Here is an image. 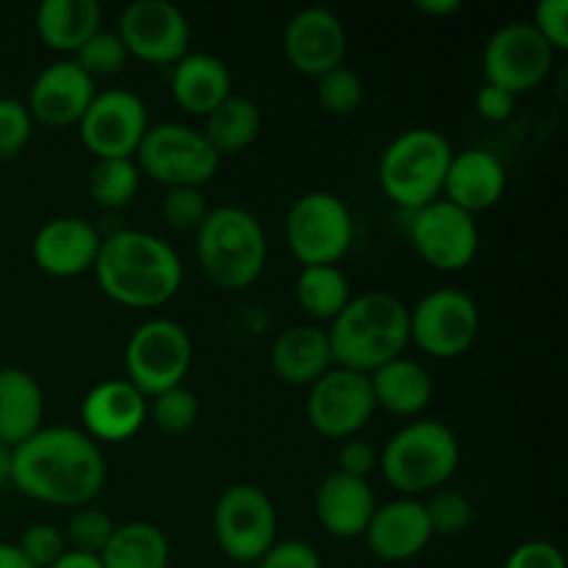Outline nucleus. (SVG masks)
<instances>
[{"mask_svg":"<svg viewBox=\"0 0 568 568\" xmlns=\"http://www.w3.org/2000/svg\"><path fill=\"white\" fill-rule=\"evenodd\" d=\"M427 521H430L433 536L453 538L460 536L466 527L475 519V508H471L469 497L458 488H438L430 494V499L425 503Z\"/></svg>","mask_w":568,"mask_h":568,"instance_id":"nucleus-36","label":"nucleus"},{"mask_svg":"<svg viewBox=\"0 0 568 568\" xmlns=\"http://www.w3.org/2000/svg\"><path fill=\"white\" fill-rule=\"evenodd\" d=\"M92 272L105 297L128 308H161L183 283L181 255L164 239L133 227L103 236Z\"/></svg>","mask_w":568,"mask_h":568,"instance_id":"nucleus-2","label":"nucleus"},{"mask_svg":"<svg viewBox=\"0 0 568 568\" xmlns=\"http://www.w3.org/2000/svg\"><path fill=\"white\" fill-rule=\"evenodd\" d=\"M503 568H566V560L555 544L525 541L508 555Z\"/></svg>","mask_w":568,"mask_h":568,"instance_id":"nucleus-43","label":"nucleus"},{"mask_svg":"<svg viewBox=\"0 0 568 568\" xmlns=\"http://www.w3.org/2000/svg\"><path fill=\"white\" fill-rule=\"evenodd\" d=\"M261 125H264V116H261L258 103L244 94H231L205 116L203 136L222 159V155H236L255 144V139L261 136Z\"/></svg>","mask_w":568,"mask_h":568,"instance_id":"nucleus-29","label":"nucleus"},{"mask_svg":"<svg viewBox=\"0 0 568 568\" xmlns=\"http://www.w3.org/2000/svg\"><path fill=\"white\" fill-rule=\"evenodd\" d=\"M0 568H33V566L28 564V558L20 552L17 544L0 541Z\"/></svg>","mask_w":568,"mask_h":568,"instance_id":"nucleus-48","label":"nucleus"},{"mask_svg":"<svg viewBox=\"0 0 568 568\" xmlns=\"http://www.w3.org/2000/svg\"><path fill=\"white\" fill-rule=\"evenodd\" d=\"M294 297L311 320L333 322L353 300V286L338 266H303L294 283Z\"/></svg>","mask_w":568,"mask_h":568,"instance_id":"nucleus-31","label":"nucleus"},{"mask_svg":"<svg viewBox=\"0 0 568 568\" xmlns=\"http://www.w3.org/2000/svg\"><path fill=\"white\" fill-rule=\"evenodd\" d=\"M11 486L33 503L78 510L103 491V449L78 427H42L14 447Z\"/></svg>","mask_w":568,"mask_h":568,"instance_id":"nucleus-1","label":"nucleus"},{"mask_svg":"<svg viewBox=\"0 0 568 568\" xmlns=\"http://www.w3.org/2000/svg\"><path fill=\"white\" fill-rule=\"evenodd\" d=\"M372 397L375 408H383L386 414L414 419L430 405L433 399V377L419 361L399 358L388 361L386 366L375 369L369 375Z\"/></svg>","mask_w":568,"mask_h":568,"instance_id":"nucleus-27","label":"nucleus"},{"mask_svg":"<svg viewBox=\"0 0 568 568\" xmlns=\"http://www.w3.org/2000/svg\"><path fill=\"white\" fill-rule=\"evenodd\" d=\"M194 347L186 327L175 320L155 316L142 322L125 342V381L144 397L183 386L192 369Z\"/></svg>","mask_w":568,"mask_h":568,"instance_id":"nucleus-7","label":"nucleus"},{"mask_svg":"<svg viewBox=\"0 0 568 568\" xmlns=\"http://www.w3.org/2000/svg\"><path fill=\"white\" fill-rule=\"evenodd\" d=\"M364 81L355 70H349L347 64L336 67V70L325 72L322 78H316V103L325 114L331 116H349L361 109L364 103Z\"/></svg>","mask_w":568,"mask_h":568,"instance_id":"nucleus-33","label":"nucleus"},{"mask_svg":"<svg viewBox=\"0 0 568 568\" xmlns=\"http://www.w3.org/2000/svg\"><path fill=\"white\" fill-rule=\"evenodd\" d=\"M209 214L211 209L203 189H194V186L166 189L164 200H161V216H164V222L172 227V231L197 233Z\"/></svg>","mask_w":568,"mask_h":568,"instance_id":"nucleus-38","label":"nucleus"},{"mask_svg":"<svg viewBox=\"0 0 568 568\" xmlns=\"http://www.w3.org/2000/svg\"><path fill=\"white\" fill-rule=\"evenodd\" d=\"M414 6L427 17H449L460 11V0H416Z\"/></svg>","mask_w":568,"mask_h":568,"instance_id":"nucleus-47","label":"nucleus"},{"mask_svg":"<svg viewBox=\"0 0 568 568\" xmlns=\"http://www.w3.org/2000/svg\"><path fill=\"white\" fill-rule=\"evenodd\" d=\"M116 525L105 510L92 508V505H83V508L72 510L70 525H67L64 541L67 549H75V552L98 555L105 549V544L114 536Z\"/></svg>","mask_w":568,"mask_h":568,"instance_id":"nucleus-37","label":"nucleus"},{"mask_svg":"<svg viewBox=\"0 0 568 568\" xmlns=\"http://www.w3.org/2000/svg\"><path fill=\"white\" fill-rule=\"evenodd\" d=\"M103 568H166L170 566V541L150 521L116 525L114 536L100 552Z\"/></svg>","mask_w":568,"mask_h":568,"instance_id":"nucleus-30","label":"nucleus"},{"mask_svg":"<svg viewBox=\"0 0 568 568\" xmlns=\"http://www.w3.org/2000/svg\"><path fill=\"white\" fill-rule=\"evenodd\" d=\"M258 568H322V558L308 541H275L266 549L264 558L255 564Z\"/></svg>","mask_w":568,"mask_h":568,"instance_id":"nucleus-42","label":"nucleus"},{"mask_svg":"<svg viewBox=\"0 0 568 568\" xmlns=\"http://www.w3.org/2000/svg\"><path fill=\"white\" fill-rule=\"evenodd\" d=\"M283 53L288 64L308 78H322L347 59L344 22L322 6H308L292 14L283 31Z\"/></svg>","mask_w":568,"mask_h":568,"instance_id":"nucleus-17","label":"nucleus"},{"mask_svg":"<svg viewBox=\"0 0 568 568\" xmlns=\"http://www.w3.org/2000/svg\"><path fill=\"white\" fill-rule=\"evenodd\" d=\"M458 466V436L453 427L436 419H416L405 425L388 438L383 453L377 455V469L383 480L408 499L447 488Z\"/></svg>","mask_w":568,"mask_h":568,"instance_id":"nucleus-4","label":"nucleus"},{"mask_svg":"<svg viewBox=\"0 0 568 568\" xmlns=\"http://www.w3.org/2000/svg\"><path fill=\"white\" fill-rule=\"evenodd\" d=\"M17 547H20V552L26 555L28 564L33 568H50L67 552L64 532L53 525H44V521L26 527Z\"/></svg>","mask_w":568,"mask_h":568,"instance_id":"nucleus-40","label":"nucleus"},{"mask_svg":"<svg viewBox=\"0 0 568 568\" xmlns=\"http://www.w3.org/2000/svg\"><path fill=\"white\" fill-rule=\"evenodd\" d=\"M150 128L148 105L131 89H105L78 122L81 142L94 161L133 159Z\"/></svg>","mask_w":568,"mask_h":568,"instance_id":"nucleus-14","label":"nucleus"},{"mask_svg":"<svg viewBox=\"0 0 568 568\" xmlns=\"http://www.w3.org/2000/svg\"><path fill=\"white\" fill-rule=\"evenodd\" d=\"M530 26L555 53H564L568 50V0H541L532 11Z\"/></svg>","mask_w":568,"mask_h":568,"instance_id":"nucleus-41","label":"nucleus"},{"mask_svg":"<svg viewBox=\"0 0 568 568\" xmlns=\"http://www.w3.org/2000/svg\"><path fill=\"white\" fill-rule=\"evenodd\" d=\"M214 538L236 564H258L277 541V510L264 488L236 483L214 505Z\"/></svg>","mask_w":568,"mask_h":568,"instance_id":"nucleus-10","label":"nucleus"},{"mask_svg":"<svg viewBox=\"0 0 568 568\" xmlns=\"http://www.w3.org/2000/svg\"><path fill=\"white\" fill-rule=\"evenodd\" d=\"M453 144L436 128H410L388 142L377 164L383 194L405 211H419L442 197Z\"/></svg>","mask_w":568,"mask_h":568,"instance_id":"nucleus-6","label":"nucleus"},{"mask_svg":"<svg viewBox=\"0 0 568 568\" xmlns=\"http://www.w3.org/2000/svg\"><path fill=\"white\" fill-rule=\"evenodd\" d=\"M270 366L277 381L311 388L327 369H333L327 331L320 325H294L283 331L270 349Z\"/></svg>","mask_w":568,"mask_h":568,"instance_id":"nucleus-24","label":"nucleus"},{"mask_svg":"<svg viewBox=\"0 0 568 568\" xmlns=\"http://www.w3.org/2000/svg\"><path fill=\"white\" fill-rule=\"evenodd\" d=\"M480 325V308L460 288H433L410 308V342L438 361L469 353Z\"/></svg>","mask_w":568,"mask_h":568,"instance_id":"nucleus-11","label":"nucleus"},{"mask_svg":"<svg viewBox=\"0 0 568 568\" xmlns=\"http://www.w3.org/2000/svg\"><path fill=\"white\" fill-rule=\"evenodd\" d=\"M377 508L369 480L331 471L314 494V514L333 538H361Z\"/></svg>","mask_w":568,"mask_h":568,"instance_id":"nucleus-23","label":"nucleus"},{"mask_svg":"<svg viewBox=\"0 0 568 568\" xmlns=\"http://www.w3.org/2000/svg\"><path fill=\"white\" fill-rule=\"evenodd\" d=\"M139 172L133 159H100L89 172V197L103 211H122L139 192Z\"/></svg>","mask_w":568,"mask_h":568,"instance_id":"nucleus-32","label":"nucleus"},{"mask_svg":"<svg viewBox=\"0 0 568 568\" xmlns=\"http://www.w3.org/2000/svg\"><path fill=\"white\" fill-rule=\"evenodd\" d=\"M11 460H14V449L0 444V488L11 486Z\"/></svg>","mask_w":568,"mask_h":568,"instance_id":"nucleus-49","label":"nucleus"},{"mask_svg":"<svg viewBox=\"0 0 568 568\" xmlns=\"http://www.w3.org/2000/svg\"><path fill=\"white\" fill-rule=\"evenodd\" d=\"M128 55L155 67H172L189 53L192 28L186 14L170 0H136L116 26Z\"/></svg>","mask_w":568,"mask_h":568,"instance_id":"nucleus-16","label":"nucleus"},{"mask_svg":"<svg viewBox=\"0 0 568 568\" xmlns=\"http://www.w3.org/2000/svg\"><path fill=\"white\" fill-rule=\"evenodd\" d=\"M347 203L331 192H305L286 214V244L303 266H336L353 247Z\"/></svg>","mask_w":568,"mask_h":568,"instance_id":"nucleus-9","label":"nucleus"},{"mask_svg":"<svg viewBox=\"0 0 568 568\" xmlns=\"http://www.w3.org/2000/svg\"><path fill=\"white\" fill-rule=\"evenodd\" d=\"M270 255L258 216L239 205L211 209L197 231V261L222 292H244L261 277Z\"/></svg>","mask_w":568,"mask_h":568,"instance_id":"nucleus-5","label":"nucleus"},{"mask_svg":"<svg viewBox=\"0 0 568 568\" xmlns=\"http://www.w3.org/2000/svg\"><path fill=\"white\" fill-rule=\"evenodd\" d=\"M81 422L94 444L128 442L148 422V397L125 377H111L83 397Z\"/></svg>","mask_w":568,"mask_h":568,"instance_id":"nucleus-20","label":"nucleus"},{"mask_svg":"<svg viewBox=\"0 0 568 568\" xmlns=\"http://www.w3.org/2000/svg\"><path fill=\"white\" fill-rule=\"evenodd\" d=\"M100 244L103 236L92 222L81 216H55L44 222L33 236L31 258L39 272L67 281L94 270Z\"/></svg>","mask_w":568,"mask_h":568,"instance_id":"nucleus-18","label":"nucleus"},{"mask_svg":"<svg viewBox=\"0 0 568 568\" xmlns=\"http://www.w3.org/2000/svg\"><path fill=\"white\" fill-rule=\"evenodd\" d=\"M133 159H136L139 172L166 189H203L220 170V155L205 142L203 131L183 122L150 125Z\"/></svg>","mask_w":568,"mask_h":568,"instance_id":"nucleus-8","label":"nucleus"},{"mask_svg":"<svg viewBox=\"0 0 568 568\" xmlns=\"http://www.w3.org/2000/svg\"><path fill=\"white\" fill-rule=\"evenodd\" d=\"M505 186H508V175H505L503 161L488 150L469 148L453 153L442 197L475 216L494 209L503 200Z\"/></svg>","mask_w":568,"mask_h":568,"instance_id":"nucleus-22","label":"nucleus"},{"mask_svg":"<svg viewBox=\"0 0 568 568\" xmlns=\"http://www.w3.org/2000/svg\"><path fill=\"white\" fill-rule=\"evenodd\" d=\"M333 366L372 375L410 344V308L388 292L353 294L327 327Z\"/></svg>","mask_w":568,"mask_h":568,"instance_id":"nucleus-3","label":"nucleus"},{"mask_svg":"<svg viewBox=\"0 0 568 568\" xmlns=\"http://www.w3.org/2000/svg\"><path fill=\"white\" fill-rule=\"evenodd\" d=\"M94 81L72 59L44 67L28 92V114L48 128L78 125L94 100Z\"/></svg>","mask_w":568,"mask_h":568,"instance_id":"nucleus-19","label":"nucleus"},{"mask_svg":"<svg viewBox=\"0 0 568 568\" xmlns=\"http://www.w3.org/2000/svg\"><path fill=\"white\" fill-rule=\"evenodd\" d=\"M308 422L320 436L347 442L375 416L369 375L333 366L308 388Z\"/></svg>","mask_w":568,"mask_h":568,"instance_id":"nucleus-15","label":"nucleus"},{"mask_svg":"<svg viewBox=\"0 0 568 568\" xmlns=\"http://www.w3.org/2000/svg\"><path fill=\"white\" fill-rule=\"evenodd\" d=\"M50 568H103L98 555H87V552H75V549H67L59 560H55Z\"/></svg>","mask_w":568,"mask_h":568,"instance_id":"nucleus-46","label":"nucleus"},{"mask_svg":"<svg viewBox=\"0 0 568 568\" xmlns=\"http://www.w3.org/2000/svg\"><path fill=\"white\" fill-rule=\"evenodd\" d=\"M148 416L161 433L181 436V433H189L197 425L200 403L186 386H175L148 399Z\"/></svg>","mask_w":568,"mask_h":568,"instance_id":"nucleus-35","label":"nucleus"},{"mask_svg":"<svg viewBox=\"0 0 568 568\" xmlns=\"http://www.w3.org/2000/svg\"><path fill=\"white\" fill-rule=\"evenodd\" d=\"M44 394L37 377L17 366L0 369V444L20 447L42 430Z\"/></svg>","mask_w":568,"mask_h":568,"instance_id":"nucleus-26","label":"nucleus"},{"mask_svg":"<svg viewBox=\"0 0 568 568\" xmlns=\"http://www.w3.org/2000/svg\"><path fill=\"white\" fill-rule=\"evenodd\" d=\"M33 120L28 105L14 98H0V161H11L31 142Z\"/></svg>","mask_w":568,"mask_h":568,"instance_id":"nucleus-39","label":"nucleus"},{"mask_svg":"<svg viewBox=\"0 0 568 568\" xmlns=\"http://www.w3.org/2000/svg\"><path fill=\"white\" fill-rule=\"evenodd\" d=\"M410 244L433 270L460 272L480 253V227L475 216L438 197L410 214Z\"/></svg>","mask_w":568,"mask_h":568,"instance_id":"nucleus-13","label":"nucleus"},{"mask_svg":"<svg viewBox=\"0 0 568 568\" xmlns=\"http://www.w3.org/2000/svg\"><path fill=\"white\" fill-rule=\"evenodd\" d=\"M170 92L183 111L194 116H209L222 100L231 98L233 81L227 67L216 55L189 50L178 64H172Z\"/></svg>","mask_w":568,"mask_h":568,"instance_id":"nucleus-25","label":"nucleus"},{"mask_svg":"<svg viewBox=\"0 0 568 568\" xmlns=\"http://www.w3.org/2000/svg\"><path fill=\"white\" fill-rule=\"evenodd\" d=\"M103 11L98 0H44L37 9V33L50 50L75 53L98 33Z\"/></svg>","mask_w":568,"mask_h":568,"instance_id":"nucleus-28","label":"nucleus"},{"mask_svg":"<svg viewBox=\"0 0 568 568\" xmlns=\"http://www.w3.org/2000/svg\"><path fill=\"white\" fill-rule=\"evenodd\" d=\"M375 469H377V453L369 447V444L361 442V438H347V442H342V447H338V455H336V471L366 480Z\"/></svg>","mask_w":568,"mask_h":568,"instance_id":"nucleus-44","label":"nucleus"},{"mask_svg":"<svg viewBox=\"0 0 568 568\" xmlns=\"http://www.w3.org/2000/svg\"><path fill=\"white\" fill-rule=\"evenodd\" d=\"M128 59H131V55H128L120 33L105 31V28H100L98 33H92V37H89L87 42L72 53V61H75V64L81 67L92 81H98V78H111L116 75V72H122V67H125Z\"/></svg>","mask_w":568,"mask_h":568,"instance_id":"nucleus-34","label":"nucleus"},{"mask_svg":"<svg viewBox=\"0 0 568 568\" xmlns=\"http://www.w3.org/2000/svg\"><path fill=\"white\" fill-rule=\"evenodd\" d=\"M555 50L541 39L530 22H508L497 28L483 48V75L486 83L525 94L541 87L552 72Z\"/></svg>","mask_w":568,"mask_h":568,"instance_id":"nucleus-12","label":"nucleus"},{"mask_svg":"<svg viewBox=\"0 0 568 568\" xmlns=\"http://www.w3.org/2000/svg\"><path fill=\"white\" fill-rule=\"evenodd\" d=\"M475 109L486 122H508L516 111V94L494 83H483L475 94Z\"/></svg>","mask_w":568,"mask_h":568,"instance_id":"nucleus-45","label":"nucleus"},{"mask_svg":"<svg viewBox=\"0 0 568 568\" xmlns=\"http://www.w3.org/2000/svg\"><path fill=\"white\" fill-rule=\"evenodd\" d=\"M366 547L377 560L386 564H405L414 560L433 541L430 521H427L425 503L399 497L394 503L377 505L369 527L364 532Z\"/></svg>","mask_w":568,"mask_h":568,"instance_id":"nucleus-21","label":"nucleus"}]
</instances>
